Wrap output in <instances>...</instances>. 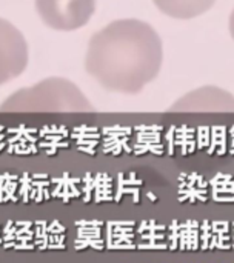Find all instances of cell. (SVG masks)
I'll list each match as a JSON object with an SVG mask.
<instances>
[{
  "instance_id": "cell-15",
  "label": "cell",
  "mask_w": 234,
  "mask_h": 263,
  "mask_svg": "<svg viewBox=\"0 0 234 263\" xmlns=\"http://www.w3.org/2000/svg\"><path fill=\"white\" fill-rule=\"evenodd\" d=\"M34 248H35V245L34 243H29V242H26V243L17 242L15 247H14V250H34Z\"/></svg>"
},
{
  "instance_id": "cell-11",
  "label": "cell",
  "mask_w": 234,
  "mask_h": 263,
  "mask_svg": "<svg viewBox=\"0 0 234 263\" xmlns=\"http://www.w3.org/2000/svg\"><path fill=\"white\" fill-rule=\"evenodd\" d=\"M123 193H127V194H131V196H133V202H134V203H139V199H140L139 188H134V186L123 188V186L120 185V188H119L117 194L114 196V200H116V202H120V200H122V194H123Z\"/></svg>"
},
{
  "instance_id": "cell-14",
  "label": "cell",
  "mask_w": 234,
  "mask_h": 263,
  "mask_svg": "<svg viewBox=\"0 0 234 263\" xmlns=\"http://www.w3.org/2000/svg\"><path fill=\"white\" fill-rule=\"evenodd\" d=\"M93 188H94V183H88L86 188L83 190L85 191V196H83V202H89L91 200V193H93Z\"/></svg>"
},
{
  "instance_id": "cell-26",
  "label": "cell",
  "mask_w": 234,
  "mask_h": 263,
  "mask_svg": "<svg viewBox=\"0 0 234 263\" xmlns=\"http://www.w3.org/2000/svg\"><path fill=\"white\" fill-rule=\"evenodd\" d=\"M2 243H3V239H2V237H0V245H2Z\"/></svg>"
},
{
  "instance_id": "cell-5",
  "label": "cell",
  "mask_w": 234,
  "mask_h": 263,
  "mask_svg": "<svg viewBox=\"0 0 234 263\" xmlns=\"http://www.w3.org/2000/svg\"><path fill=\"white\" fill-rule=\"evenodd\" d=\"M207 105H211V109H234V96L216 86H205L184 96L171 109H207Z\"/></svg>"
},
{
  "instance_id": "cell-23",
  "label": "cell",
  "mask_w": 234,
  "mask_h": 263,
  "mask_svg": "<svg viewBox=\"0 0 234 263\" xmlns=\"http://www.w3.org/2000/svg\"><path fill=\"white\" fill-rule=\"evenodd\" d=\"M51 199V194H49V190L43 188V200H49Z\"/></svg>"
},
{
  "instance_id": "cell-6",
  "label": "cell",
  "mask_w": 234,
  "mask_h": 263,
  "mask_svg": "<svg viewBox=\"0 0 234 263\" xmlns=\"http://www.w3.org/2000/svg\"><path fill=\"white\" fill-rule=\"evenodd\" d=\"M216 2L218 0H153L162 14L177 20L196 18L208 12Z\"/></svg>"
},
{
  "instance_id": "cell-10",
  "label": "cell",
  "mask_w": 234,
  "mask_h": 263,
  "mask_svg": "<svg viewBox=\"0 0 234 263\" xmlns=\"http://www.w3.org/2000/svg\"><path fill=\"white\" fill-rule=\"evenodd\" d=\"M168 250L176 251L179 250V222L173 220L171 225L168 227Z\"/></svg>"
},
{
  "instance_id": "cell-1",
  "label": "cell",
  "mask_w": 234,
  "mask_h": 263,
  "mask_svg": "<svg viewBox=\"0 0 234 263\" xmlns=\"http://www.w3.org/2000/svg\"><path fill=\"white\" fill-rule=\"evenodd\" d=\"M164 62L159 32L139 18H119L88 42L85 71L105 91L139 94L157 79Z\"/></svg>"
},
{
  "instance_id": "cell-25",
  "label": "cell",
  "mask_w": 234,
  "mask_h": 263,
  "mask_svg": "<svg viewBox=\"0 0 234 263\" xmlns=\"http://www.w3.org/2000/svg\"><path fill=\"white\" fill-rule=\"evenodd\" d=\"M147 196H148V199H150V200H153V202H157V197H156L153 193H148Z\"/></svg>"
},
{
  "instance_id": "cell-9",
  "label": "cell",
  "mask_w": 234,
  "mask_h": 263,
  "mask_svg": "<svg viewBox=\"0 0 234 263\" xmlns=\"http://www.w3.org/2000/svg\"><path fill=\"white\" fill-rule=\"evenodd\" d=\"M211 182L213 185V200L218 203H234V180L230 176H222Z\"/></svg>"
},
{
  "instance_id": "cell-19",
  "label": "cell",
  "mask_w": 234,
  "mask_h": 263,
  "mask_svg": "<svg viewBox=\"0 0 234 263\" xmlns=\"http://www.w3.org/2000/svg\"><path fill=\"white\" fill-rule=\"evenodd\" d=\"M15 243H17V240H11V242H3L2 243V247L6 250V248H14L15 247Z\"/></svg>"
},
{
  "instance_id": "cell-2",
  "label": "cell",
  "mask_w": 234,
  "mask_h": 263,
  "mask_svg": "<svg viewBox=\"0 0 234 263\" xmlns=\"http://www.w3.org/2000/svg\"><path fill=\"white\" fill-rule=\"evenodd\" d=\"M0 111H94L80 88L63 77H48L12 92Z\"/></svg>"
},
{
  "instance_id": "cell-13",
  "label": "cell",
  "mask_w": 234,
  "mask_h": 263,
  "mask_svg": "<svg viewBox=\"0 0 234 263\" xmlns=\"http://www.w3.org/2000/svg\"><path fill=\"white\" fill-rule=\"evenodd\" d=\"M106 248L108 250H136L137 245L136 243H119V245H110Z\"/></svg>"
},
{
  "instance_id": "cell-7",
  "label": "cell",
  "mask_w": 234,
  "mask_h": 263,
  "mask_svg": "<svg viewBox=\"0 0 234 263\" xmlns=\"http://www.w3.org/2000/svg\"><path fill=\"white\" fill-rule=\"evenodd\" d=\"M167 227L157 225L156 220H145L139 225L137 233L142 236V243L137 245L139 250H168Z\"/></svg>"
},
{
  "instance_id": "cell-3",
  "label": "cell",
  "mask_w": 234,
  "mask_h": 263,
  "mask_svg": "<svg viewBox=\"0 0 234 263\" xmlns=\"http://www.w3.org/2000/svg\"><path fill=\"white\" fill-rule=\"evenodd\" d=\"M97 0H34L39 18L48 28L71 32L83 28L96 12Z\"/></svg>"
},
{
  "instance_id": "cell-4",
  "label": "cell",
  "mask_w": 234,
  "mask_h": 263,
  "mask_svg": "<svg viewBox=\"0 0 234 263\" xmlns=\"http://www.w3.org/2000/svg\"><path fill=\"white\" fill-rule=\"evenodd\" d=\"M29 62V46L17 26L0 17V86L20 77Z\"/></svg>"
},
{
  "instance_id": "cell-16",
  "label": "cell",
  "mask_w": 234,
  "mask_h": 263,
  "mask_svg": "<svg viewBox=\"0 0 234 263\" xmlns=\"http://www.w3.org/2000/svg\"><path fill=\"white\" fill-rule=\"evenodd\" d=\"M65 243H48L46 250H65Z\"/></svg>"
},
{
  "instance_id": "cell-12",
  "label": "cell",
  "mask_w": 234,
  "mask_h": 263,
  "mask_svg": "<svg viewBox=\"0 0 234 263\" xmlns=\"http://www.w3.org/2000/svg\"><path fill=\"white\" fill-rule=\"evenodd\" d=\"M77 227H103V222L100 220H76Z\"/></svg>"
},
{
  "instance_id": "cell-8",
  "label": "cell",
  "mask_w": 234,
  "mask_h": 263,
  "mask_svg": "<svg viewBox=\"0 0 234 263\" xmlns=\"http://www.w3.org/2000/svg\"><path fill=\"white\" fill-rule=\"evenodd\" d=\"M201 223L197 220L179 222V250L181 251H197L201 250Z\"/></svg>"
},
{
  "instance_id": "cell-18",
  "label": "cell",
  "mask_w": 234,
  "mask_h": 263,
  "mask_svg": "<svg viewBox=\"0 0 234 263\" xmlns=\"http://www.w3.org/2000/svg\"><path fill=\"white\" fill-rule=\"evenodd\" d=\"M43 200V188H37V194H35V199H34V202H42Z\"/></svg>"
},
{
  "instance_id": "cell-17",
  "label": "cell",
  "mask_w": 234,
  "mask_h": 263,
  "mask_svg": "<svg viewBox=\"0 0 234 263\" xmlns=\"http://www.w3.org/2000/svg\"><path fill=\"white\" fill-rule=\"evenodd\" d=\"M228 26H230V34H231V37H233V40H234V8H233V11H231V15H230Z\"/></svg>"
},
{
  "instance_id": "cell-20",
  "label": "cell",
  "mask_w": 234,
  "mask_h": 263,
  "mask_svg": "<svg viewBox=\"0 0 234 263\" xmlns=\"http://www.w3.org/2000/svg\"><path fill=\"white\" fill-rule=\"evenodd\" d=\"M35 194H37V188H31L29 190V200H34L35 199Z\"/></svg>"
},
{
  "instance_id": "cell-24",
  "label": "cell",
  "mask_w": 234,
  "mask_h": 263,
  "mask_svg": "<svg viewBox=\"0 0 234 263\" xmlns=\"http://www.w3.org/2000/svg\"><path fill=\"white\" fill-rule=\"evenodd\" d=\"M34 225H37V227H48V222L46 220H37V222H34Z\"/></svg>"
},
{
  "instance_id": "cell-21",
  "label": "cell",
  "mask_w": 234,
  "mask_h": 263,
  "mask_svg": "<svg viewBox=\"0 0 234 263\" xmlns=\"http://www.w3.org/2000/svg\"><path fill=\"white\" fill-rule=\"evenodd\" d=\"M3 240H5V242H11V240H15V234H5Z\"/></svg>"
},
{
  "instance_id": "cell-22",
  "label": "cell",
  "mask_w": 234,
  "mask_h": 263,
  "mask_svg": "<svg viewBox=\"0 0 234 263\" xmlns=\"http://www.w3.org/2000/svg\"><path fill=\"white\" fill-rule=\"evenodd\" d=\"M48 185V182H32V186H39V188H45Z\"/></svg>"
}]
</instances>
